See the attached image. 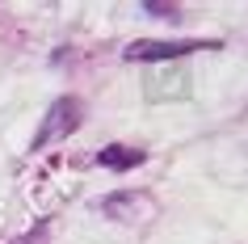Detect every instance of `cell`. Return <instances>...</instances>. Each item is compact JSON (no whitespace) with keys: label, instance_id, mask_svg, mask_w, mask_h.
Instances as JSON below:
<instances>
[{"label":"cell","instance_id":"6da1fadb","mask_svg":"<svg viewBox=\"0 0 248 244\" xmlns=\"http://www.w3.org/2000/svg\"><path fill=\"white\" fill-rule=\"evenodd\" d=\"M194 51H219V42H206V38H139L131 42L122 59H131V64H147V59H160V64H172V59H181V55H194Z\"/></svg>","mask_w":248,"mask_h":244},{"label":"cell","instance_id":"7a4b0ae2","mask_svg":"<svg viewBox=\"0 0 248 244\" xmlns=\"http://www.w3.org/2000/svg\"><path fill=\"white\" fill-rule=\"evenodd\" d=\"M80 118H84V105H80L76 97H59V101L46 110V118H42L38 135H34V147H51V143L67 139V135L80 127Z\"/></svg>","mask_w":248,"mask_h":244},{"label":"cell","instance_id":"3957f363","mask_svg":"<svg viewBox=\"0 0 248 244\" xmlns=\"http://www.w3.org/2000/svg\"><path fill=\"white\" fill-rule=\"evenodd\" d=\"M143 93H147V101H152V105H160V101H185V97H189V72H185L181 64H160L156 72L147 76Z\"/></svg>","mask_w":248,"mask_h":244},{"label":"cell","instance_id":"277c9868","mask_svg":"<svg viewBox=\"0 0 248 244\" xmlns=\"http://www.w3.org/2000/svg\"><path fill=\"white\" fill-rule=\"evenodd\" d=\"M105 215L118 219V223H139V215H152V202H143L135 190H126V194H118V198L105 202Z\"/></svg>","mask_w":248,"mask_h":244},{"label":"cell","instance_id":"5b68a950","mask_svg":"<svg viewBox=\"0 0 248 244\" xmlns=\"http://www.w3.org/2000/svg\"><path fill=\"white\" fill-rule=\"evenodd\" d=\"M105 168H114V173H126V168L143 164V152L139 147H126V143H109V147H101V156H97Z\"/></svg>","mask_w":248,"mask_h":244},{"label":"cell","instance_id":"8992f818","mask_svg":"<svg viewBox=\"0 0 248 244\" xmlns=\"http://www.w3.org/2000/svg\"><path fill=\"white\" fill-rule=\"evenodd\" d=\"M143 9L152 17H177V4H156V0H152V4H143Z\"/></svg>","mask_w":248,"mask_h":244},{"label":"cell","instance_id":"52a82bcc","mask_svg":"<svg viewBox=\"0 0 248 244\" xmlns=\"http://www.w3.org/2000/svg\"><path fill=\"white\" fill-rule=\"evenodd\" d=\"M42 240H46V223H38V231H30V236H21L13 244H42Z\"/></svg>","mask_w":248,"mask_h":244}]
</instances>
